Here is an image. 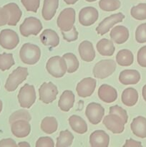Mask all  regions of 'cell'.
Returning a JSON list of instances; mask_svg holds the SVG:
<instances>
[{"label": "cell", "mask_w": 146, "mask_h": 147, "mask_svg": "<svg viewBox=\"0 0 146 147\" xmlns=\"http://www.w3.org/2000/svg\"><path fill=\"white\" fill-rule=\"evenodd\" d=\"M78 51L82 60L87 63L93 61L95 57V51L92 43L88 40H84L80 43Z\"/></svg>", "instance_id": "cell-18"}, {"label": "cell", "mask_w": 146, "mask_h": 147, "mask_svg": "<svg viewBox=\"0 0 146 147\" xmlns=\"http://www.w3.org/2000/svg\"><path fill=\"white\" fill-rule=\"evenodd\" d=\"M142 94H143V98L146 102V84L143 86V90H142Z\"/></svg>", "instance_id": "cell-47"}, {"label": "cell", "mask_w": 146, "mask_h": 147, "mask_svg": "<svg viewBox=\"0 0 146 147\" xmlns=\"http://www.w3.org/2000/svg\"><path fill=\"white\" fill-rule=\"evenodd\" d=\"M74 140V136L68 130L60 131V135L57 139V147H68L70 146Z\"/></svg>", "instance_id": "cell-32"}, {"label": "cell", "mask_w": 146, "mask_h": 147, "mask_svg": "<svg viewBox=\"0 0 146 147\" xmlns=\"http://www.w3.org/2000/svg\"><path fill=\"white\" fill-rule=\"evenodd\" d=\"M29 121L26 120H17L11 123V131L14 136L17 138H25L31 132Z\"/></svg>", "instance_id": "cell-15"}, {"label": "cell", "mask_w": 146, "mask_h": 147, "mask_svg": "<svg viewBox=\"0 0 146 147\" xmlns=\"http://www.w3.org/2000/svg\"><path fill=\"white\" fill-rule=\"evenodd\" d=\"M121 99L125 106L132 107L135 106L138 100V92L133 88H127L123 90Z\"/></svg>", "instance_id": "cell-27"}, {"label": "cell", "mask_w": 146, "mask_h": 147, "mask_svg": "<svg viewBox=\"0 0 146 147\" xmlns=\"http://www.w3.org/2000/svg\"><path fill=\"white\" fill-rule=\"evenodd\" d=\"M124 19L125 15L122 12L116 13V14H112V15L106 17L98 24L96 28L97 34L100 35H104L110 31V29L115 24L123 22Z\"/></svg>", "instance_id": "cell-11"}, {"label": "cell", "mask_w": 146, "mask_h": 147, "mask_svg": "<svg viewBox=\"0 0 146 147\" xmlns=\"http://www.w3.org/2000/svg\"><path fill=\"white\" fill-rule=\"evenodd\" d=\"M19 43V37L16 32L4 29L0 32V45L6 50H13Z\"/></svg>", "instance_id": "cell-9"}, {"label": "cell", "mask_w": 146, "mask_h": 147, "mask_svg": "<svg viewBox=\"0 0 146 147\" xmlns=\"http://www.w3.org/2000/svg\"><path fill=\"white\" fill-rule=\"evenodd\" d=\"M102 122L104 126L112 133L118 134L124 131L125 123L117 115L110 113L103 119Z\"/></svg>", "instance_id": "cell-12"}, {"label": "cell", "mask_w": 146, "mask_h": 147, "mask_svg": "<svg viewBox=\"0 0 146 147\" xmlns=\"http://www.w3.org/2000/svg\"><path fill=\"white\" fill-rule=\"evenodd\" d=\"M116 69V63L113 60H102L97 63L93 68V76L95 78L104 79L111 76Z\"/></svg>", "instance_id": "cell-4"}, {"label": "cell", "mask_w": 146, "mask_h": 147, "mask_svg": "<svg viewBox=\"0 0 146 147\" xmlns=\"http://www.w3.org/2000/svg\"><path fill=\"white\" fill-rule=\"evenodd\" d=\"M131 16L137 20H146V3H140L132 7L130 10Z\"/></svg>", "instance_id": "cell-34"}, {"label": "cell", "mask_w": 146, "mask_h": 147, "mask_svg": "<svg viewBox=\"0 0 146 147\" xmlns=\"http://www.w3.org/2000/svg\"><path fill=\"white\" fill-rule=\"evenodd\" d=\"M109 143L110 137L104 131H94L90 136V144L92 147H107Z\"/></svg>", "instance_id": "cell-17"}, {"label": "cell", "mask_w": 146, "mask_h": 147, "mask_svg": "<svg viewBox=\"0 0 146 147\" xmlns=\"http://www.w3.org/2000/svg\"><path fill=\"white\" fill-rule=\"evenodd\" d=\"M110 37L111 40L116 44L121 45L125 42L129 38L128 29L123 25H119L114 27L110 32Z\"/></svg>", "instance_id": "cell-19"}, {"label": "cell", "mask_w": 146, "mask_h": 147, "mask_svg": "<svg viewBox=\"0 0 146 147\" xmlns=\"http://www.w3.org/2000/svg\"><path fill=\"white\" fill-rule=\"evenodd\" d=\"M18 100L21 107L29 109L36 100V92L34 86L25 84L21 88L18 93Z\"/></svg>", "instance_id": "cell-6"}, {"label": "cell", "mask_w": 146, "mask_h": 147, "mask_svg": "<svg viewBox=\"0 0 146 147\" xmlns=\"http://www.w3.org/2000/svg\"><path fill=\"white\" fill-rule=\"evenodd\" d=\"M21 2L27 11L37 12L40 7V0H21Z\"/></svg>", "instance_id": "cell-39"}, {"label": "cell", "mask_w": 146, "mask_h": 147, "mask_svg": "<svg viewBox=\"0 0 146 147\" xmlns=\"http://www.w3.org/2000/svg\"><path fill=\"white\" fill-rule=\"evenodd\" d=\"M137 61L139 65L146 67V45L142 47L137 52Z\"/></svg>", "instance_id": "cell-42"}, {"label": "cell", "mask_w": 146, "mask_h": 147, "mask_svg": "<svg viewBox=\"0 0 146 147\" xmlns=\"http://www.w3.org/2000/svg\"><path fill=\"white\" fill-rule=\"evenodd\" d=\"M98 96L102 101L111 103L117 98V92L115 88L107 84H103L98 89Z\"/></svg>", "instance_id": "cell-16"}, {"label": "cell", "mask_w": 146, "mask_h": 147, "mask_svg": "<svg viewBox=\"0 0 146 147\" xmlns=\"http://www.w3.org/2000/svg\"><path fill=\"white\" fill-rule=\"evenodd\" d=\"M46 69L52 76L56 78L63 77L67 72L65 60L60 56L50 57L46 65Z\"/></svg>", "instance_id": "cell-2"}, {"label": "cell", "mask_w": 146, "mask_h": 147, "mask_svg": "<svg viewBox=\"0 0 146 147\" xmlns=\"http://www.w3.org/2000/svg\"><path fill=\"white\" fill-rule=\"evenodd\" d=\"M97 81L92 78H85L82 79L76 87V91L80 97L87 98L92 96L95 90Z\"/></svg>", "instance_id": "cell-14"}, {"label": "cell", "mask_w": 146, "mask_h": 147, "mask_svg": "<svg viewBox=\"0 0 146 147\" xmlns=\"http://www.w3.org/2000/svg\"><path fill=\"white\" fill-rule=\"evenodd\" d=\"M35 146L36 147H54L55 144L52 138L49 136H44L37 139Z\"/></svg>", "instance_id": "cell-41"}, {"label": "cell", "mask_w": 146, "mask_h": 147, "mask_svg": "<svg viewBox=\"0 0 146 147\" xmlns=\"http://www.w3.org/2000/svg\"><path fill=\"white\" fill-rule=\"evenodd\" d=\"M28 75V69L27 67H18L9 76L5 83V89L8 92L14 91L26 80Z\"/></svg>", "instance_id": "cell-3"}, {"label": "cell", "mask_w": 146, "mask_h": 147, "mask_svg": "<svg viewBox=\"0 0 146 147\" xmlns=\"http://www.w3.org/2000/svg\"><path fill=\"white\" fill-rule=\"evenodd\" d=\"M85 115L89 121L93 125L100 123L104 115V109L97 103H90L87 105L85 110Z\"/></svg>", "instance_id": "cell-10"}, {"label": "cell", "mask_w": 146, "mask_h": 147, "mask_svg": "<svg viewBox=\"0 0 146 147\" xmlns=\"http://www.w3.org/2000/svg\"><path fill=\"white\" fill-rule=\"evenodd\" d=\"M9 20V14L8 10L4 7H0V27L8 24Z\"/></svg>", "instance_id": "cell-43"}, {"label": "cell", "mask_w": 146, "mask_h": 147, "mask_svg": "<svg viewBox=\"0 0 146 147\" xmlns=\"http://www.w3.org/2000/svg\"><path fill=\"white\" fill-rule=\"evenodd\" d=\"M133 134L141 139L146 138V119L143 116L135 118L130 124Z\"/></svg>", "instance_id": "cell-22"}, {"label": "cell", "mask_w": 146, "mask_h": 147, "mask_svg": "<svg viewBox=\"0 0 146 147\" xmlns=\"http://www.w3.org/2000/svg\"><path fill=\"white\" fill-rule=\"evenodd\" d=\"M40 40L44 46L55 47L60 44V37L54 30L46 29L40 36Z\"/></svg>", "instance_id": "cell-20"}, {"label": "cell", "mask_w": 146, "mask_h": 147, "mask_svg": "<svg viewBox=\"0 0 146 147\" xmlns=\"http://www.w3.org/2000/svg\"><path fill=\"white\" fill-rule=\"evenodd\" d=\"M41 57V50L37 45L31 43H25L21 46L19 51V57L24 64H36Z\"/></svg>", "instance_id": "cell-1"}, {"label": "cell", "mask_w": 146, "mask_h": 147, "mask_svg": "<svg viewBox=\"0 0 146 147\" xmlns=\"http://www.w3.org/2000/svg\"><path fill=\"white\" fill-rule=\"evenodd\" d=\"M109 112H110V113H113V114H116L119 116L123 119L125 124L127 123V120H128V116H127V111L124 109L117 106V105H115V106L110 107Z\"/></svg>", "instance_id": "cell-38"}, {"label": "cell", "mask_w": 146, "mask_h": 147, "mask_svg": "<svg viewBox=\"0 0 146 147\" xmlns=\"http://www.w3.org/2000/svg\"><path fill=\"white\" fill-rule=\"evenodd\" d=\"M121 6L120 0H100L99 7L105 11H113L118 9Z\"/></svg>", "instance_id": "cell-35"}, {"label": "cell", "mask_w": 146, "mask_h": 147, "mask_svg": "<svg viewBox=\"0 0 146 147\" xmlns=\"http://www.w3.org/2000/svg\"><path fill=\"white\" fill-rule=\"evenodd\" d=\"M2 109H3V103L2 101H1V99H0V113H1V111H2Z\"/></svg>", "instance_id": "cell-49"}, {"label": "cell", "mask_w": 146, "mask_h": 147, "mask_svg": "<svg viewBox=\"0 0 146 147\" xmlns=\"http://www.w3.org/2000/svg\"><path fill=\"white\" fill-rule=\"evenodd\" d=\"M135 40L138 43L146 42V23L140 24L135 31Z\"/></svg>", "instance_id": "cell-37"}, {"label": "cell", "mask_w": 146, "mask_h": 147, "mask_svg": "<svg viewBox=\"0 0 146 147\" xmlns=\"http://www.w3.org/2000/svg\"><path fill=\"white\" fill-rule=\"evenodd\" d=\"M116 61L117 64L120 66H127L131 65L134 61V56L133 53L127 49L121 50L117 53L116 55Z\"/></svg>", "instance_id": "cell-29"}, {"label": "cell", "mask_w": 146, "mask_h": 147, "mask_svg": "<svg viewBox=\"0 0 146 147\" xmlns=\"http://www.w3.org/2000/svg\"><path fill=\"white\" fill-rule=\"evenodd\" d=\"M97 50L102 56H112L115 51L113 42L107 39H102L97 43Z\"/></svg>", "instance_id": "cell-28"}, {"label": "cell", "mask_w": 146, "mask_h": 147, "mask_svg": "<svg viewBox=\"0 0 146 147\" xmlns=\"http://www.w3.org/2000/svg\"><path fill=\"white\" fill-rule=\"evenodd\" d=\"M69 123L73 131L79 134H84L87 131V125L85 121L77 115H72L69 118Z\"/></svg>", "instance_id": "cell-26"}, {"label": "cell", "mask_w": 146, "mask_h": 147, "mask_svg": "<svg viewBox=\"0 0 146 147\" xmlns=\"http://www.w3.org/2000/svg\"><path fill=\"white\" fill-rule=\"evenodd\" d=\"M74 95L71 90H64L62 93L58 101V106L62 111L67 112L73 107L74 103Z\"/></svg>", "instance_id": "cell-24"}, {"label": "cell", "mask_w": 146, "mask_h": 147, "mask_svg": "<svg viewBox=\"0 0 146 147\" xmlns=\"http://www.w3.org/2000/svg\"><path fill=\"white\" fill-rule=\"evenodd\" d=\"M140 80V74L136 70H124L120 73L119 81L123 85H135Z\"/></svg>", "instance_id": "cell-21"}, {"label": "cell", "mask_w": 146, "mask_h": 147, "mask_svg": "<svg viewBox=\"0 0 146 147\" xmlns=\"http://www.w3.org/2000/svg\"><path fill=\"white\" fill-rule=\"evenodd\" d=\"M62 34L63 36V39L66 41L69 42H71L75 41L78 38V32L77 31V29L74 26H73V27L72 28V30H70V31L67 32H64L61 31Z\"/></svg>", "instance_id": "cell-40"}, {"label": "cell", "mask_w": 146, "mask_h": 147, "mask_svg": "<svg viewBox=\"0 0 146 147\" xmlns=\"http://www.w3.org/2000/svg\"><path fill=\"white\" fill-rule=\"evenodd\" d=\"M31 119V116L30 113L24 109H21L17 111L14 112L9 117V123H12L13 122L17 120H26L30 121Z\"/></svg>", "instance_id": "cell-36"}, {"label": "cell", "mask_w": 146, "mask_h": 147, "mask_svg": "<svg viewBox=\"0 0 146 147\" xmlns=\"http://www.w3.org/2000/svg\"><path fill=\"white\" fill-rule=\"evenodd\" d=\"M62 57L64 59L67 64V73H73L77 71L80 66V63L75 55L71 53H67L63 55Z\"/></svg>", "instance_id": "cell-31"}, {"label": "cell", "mask_w": 146, "mask_h": 147, "mask_svg": "<svg viewBox=\"0 0 146 147\" xmlns=\"http://www.w3.org/2000/svg\"><path fill=\"white\" fill-rule=\"evenodd\" d=\"M99 17V12L93 7H86L82 9L79 12V22L84 27L92 25Z\"/></svg>", "instance_id": "cell-13"}, {"label": "cell", "mask_w": 146, "mask_h": 147, "mask_svg": "<svg viewBox=\"0 0 146 147\" xmlns=\"http://www.w3.org/2000/svg\"><path fill=\"white\" fill-rule=\"evenodd\" d=\"M57 94V87L52 82L42 83L39 89L40 100L46 104L52 103L54 100H56Z\"/></svg>", "instance_id": "cell-8"}, {"label": "cell", "mask_w": 146, "mask_h": 147, "mask_svg": "<svg viewBox=\"0 0 146 147\" xmlns=\"http://www.w3.org/2000/svg\"><path fill=\"white\" fill-rule=\"evenodd\" d=\"M85 1H88V2H93V1H95L96 0H85Z\"/></svg>", "instance_id": "cell-50"}, {"label": "cell", "mask_w": 146, "mask_h": 147, "mask_svg": "<svg viewBox=\"0 0 146 147\" xmlns=\"http://www.w3.org/2000/svg\"><path fill=\"white\" fill-rule=\"evenodd\" d=\"M15 64L13 55L4 53L0 54V70L1 71L8 70Z\"/></svg>", "instance_id": "cell-33"}, {"label": "cell", "mask_w": 146, "mask_h": 147, "mask_svg": "<svg viewBox=\"0 0 146 147\" xmlns=\"http://www.w3.org/2000/svg\"><path fill=\"white\" fill-rule=\"evenodd\" d=\"M17 146V143L12 139H4L0 141V147Z\"/></svg>", "instance_id": "cell-44"}, {"label": "cell", "mask_w": 146, "mask_h": 147, "mask_svg": "<svg viewBox=\"0 0 146 147\" xmlns=\"http://www.w3.org/2000/svg\"><path fill=\"white\" fill-rule=\"evenodd\" d=\"M59 6V0H44L42 15L46 21H50L55 15Z\"/></svg>", "instance_id": "cell-23"}, {"label": "cell", "mask_w": 146, "mask_h": 147, "mask_svg": "<svg viewBox=\"0 0 146 147\" xmlns=\"http://www.w3.org/2000/svg\"><path fill=\"white\" fill-rule=\"evenodd\" d=\"M4 7L8 10L9 14V20L7 24L9 26L17 25L22 15V11L19 6L15 3H9L4 5Z\"/></svg>", "instance_id": "cell-25"}, {"label": "cell", "mask_w": 146, "mask_h": 147, "mask_svg": "<svg viewBox=\"0 0 146 147\" xmlns=\"http://www.w3.org/2000/svg\"><path fill=\"white\" fill-rule=\"evenodd\" d=\"M42 30V24L39 19L34 17L26 18L19 27V32L23 37L37 35Z\"/></svg>", "instance_id": "cell-5"}, {"label": "cell", "mask_w": 146, "mask_h": 147, "mask_svg": "<svg viewBox=\"0 0 146 147\" xmlns=\"http://www.w3.org/2000/svg\"><path fill=\"white\" fill-rule=\"evenodd\" d=\"M124 147H138L142 146V144L140 142L134 140L133 139H127L125 142V144L123 145Z\"/></svg>", "instance_id": "cell-45"}, {"label": "cell", "mask_w": 146, "mask_h": 147, "mask_svg": "<svg viewBox=\"0 0 146 147\" xmlns=\"http://www.w3.org/2000/svg\"><path fill=\"white\" fill-rule=\"evenodd\" d=\"M17 146H20V147H30V144L29 143L26 142H20L17 144Z\"/></svg>", "instance_id": "cell-46"}, {"label": "cell", "mask_w": 146, "mask_h": 147, "mask_svg": "<svg viewBox=\"0 0 146 147\" xmlns=\"http://www.w3.org/2000/svg\"><path fill=\"white\" fill-rule=\"evenodd\" d=\"M75 10L73 8H65L60 12L57 24L61 31L67 32L72 30L75 22Z\"/></svg>", "instance_id": "cell-7"}, {"label": "cell", "mask_w": 146, "mask_h": 147, "mask_svg": "<svg viewBox=\"0 0 146 147\" xmlns=\"http://www.w3.org/2000/svg\"><path fill=\"white\" fill-rule=\"evenodd\" d=\"M58 123L57 119L53 116H47L41 122V129L47 134H52L57 130Z\"/></svg>", "instance_id": "cell-30"}, {"label": "cell", "mask_w": 146, "mask_h": 147, "mask_svg": "<svg viewBox=\"0 0 146 147\" xmlns=\"http://www.w3.org/2000/svg\"><path fill=\"white\" fill-rule=\"evenodd\" d=\"M64 2L67 4H74L77 2L78 0H64Z\"/></svg>", "instance_id": "cell-48"}]
</instances>
